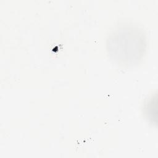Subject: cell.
I'll return each instance as SVG.
<instances>
[{"label":"cell","instance_id":"obj_1","mask_svg":"<svg viewBox=\"0 0 158 158\" xmlns=\"http://www.w3.org/2000/svg\"><path fill=\"white\" fill-rule=\"evenodd\" d=\"M109 55L116 62L133 65L143 57L146 39L142 30L133 26H124L114 30L107 40Z\"/></svg>","mask_w":158,"mask_h":158}]
</instances>
